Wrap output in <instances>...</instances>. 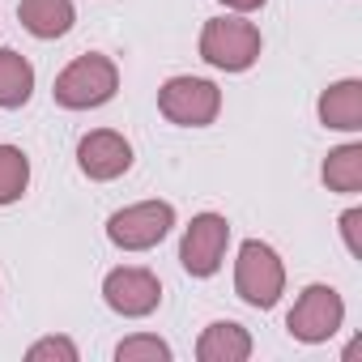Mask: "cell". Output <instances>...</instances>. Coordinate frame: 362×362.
<instances>
[{"label": "cell", "instance_id": "cell-9", "mask_svg": "<svg viewBox=\"0 0 362 362\" xmlns=\"http://www.w3.org/2000/svg\"><path fill=\"white\" fill-rule=\"evenodd\" d=\"M77 166L90 175V179H119L128 166H132V145L111 132V128H98L90 136H81L77 145Z\"/></svg>", "mask_w": 362, "mask_h": 362}, {"label": "cell", "instance_id": "cell-3", "mask_svg": "<svg viewBox=\"0 0 362 362\" xmlns=\"http://www.w3.org/2000/svg\"><path fill=\"white\" fill-rule=\"evenodd\" d=\"M235 290H239V298H243L247 307H260V311H269V307L281 298V290H286V269H281V260H277V252H273L269 243L247 239V243L239 247V260H235Z\"/></svg>", "mask_w": 362, "mask_h": 362}, {"label": "cell", "instance_id": "cell-5", "mask_svg": "<svg viewBox=\"0 0 362 362\" xmlns=\"http://www.w3.org/2000/svg\"><path fill=\"white\" fill-rule=\"evenodd\" d=\"M175 226V209L166 201H141V205H128L119 214H111L107 222V239L124 252H145L153 243H162Z\"/></svg>", "mask_w": 362, "mask_h": 362}, {"label": "cell", "instance_id": "cell-2", "mask_svg": "<svg viewBox=\"0 0 362 362\" xmlns=\"http://www.w3.org/2000/svg\"><path fill=\"white\" fill-rule=\"evenodd\" d=\"M201 60L226 73H243L260 60V30L243 18H214L201 30Z\"/></svg>", "mask_w": 362, "mask_h": 362}, {"label": "cell", "instance_id": "cell-12", "mask_svg": "<svg viewBox=\"0 0 362 362\" xmlns=\"http://www.w3.org/2000/svg\"><path fill=\"white\" fill-rule=\"evenodd\" d=\"M18 18L35 39H60L73 30V0H22Z\"/></svg>", "mask_w": 362, "mask_h": 362}, {"label": "cell", "instance_id": "cell-18", "mask_svg": "<svg viewBox=\"0 0 362 362\" xmlns=\"http://www.w3.org/2000/svg\"><path fill=\"white\" fill-rule=\"evenodd\" d=\"M341 235H345L349 256H362V209H345L341 214Z\"/></svg>", "mask_w": 362, "mask_h": 362}, {"label": "cell", "instance_id": "cell-4", "mask_svg": "<svg viewBox=\"0 0 362 362\" xmlns=\"http://www.w3.org/2000/svg\"><path fill=\"white\" fill-rule=\"evenodd\" d=\"M158 111L179 128H205L222 111V90L205 77H170L158 90Z\"/></svg>", "mask_w": 362, "mask_h": 362}, {"label": "cell", "instance_id": "cell-15", "mask_svg": "<svg viewBox=\"0 0 362 362\" xmlns=\"http://www.w3.org/2000/svg\"><path fill=\"white\" fill-rule=\"evenodd\" d=\"M30 184V162L18 145H0V205H13L22 201Z\"/></svg>", "mask_w": 362, "mask_h": 362}, {"label": "cell", "instance_id": "cell-16", "mask_svg": "<svg viewBox=\"0 0 362 362\" xmlns=\"http://www.w3.org/2000/svg\"><path fill=\"white\" fill-rule=\"evenodd\" d=\"M115 358L119 362H166L170 358V345L158 341V337H128V341H119Z\"/></svg>", "mask_w": 362, "mask_h": 362}, {"label": "cell", "instance_id": "cell-14", "mask_svg": "<svg viewBox=\"0 0 362 362\" xmlns=\"http://www.w3.org/2000/svg\"><path fill=\"white\" fill-rule=\"evenodd\" d=\"M324 184L341 197H354L362 188V145H341L324 158Z\"/></svg>", "mask_w": 362, "mask_h": 362}, {"label": "cell", "instance_id": "cell-13", "mask_svg": "<svg viewBox=\"0 0 362 362\" xmlns=\"http://www.w3.org/2000/svg\"><path fill=\"white\" fill-rule=\"evenodd\" d=\"M30 94H35V64L13 47H0V107L5 111L26 107Z\"/></svg>", "mask_w": 362, "mask_h": 362}, {"label": "cell", "instance_id": "cell-7", "mask_svg": "<svg viewBox=\"0 0 362 362\" xmlns=\"http://www.w3.org/2000/svg\"><path fill=\"white\" fill-rule=\"evenodd\" d=\"M226 243H230V222L222 214H197L192 226L184 230V243H179V260L192 277H214L222 269Z\"/></svg>", "mask_w": 362, "mask_h": 362}, {"label": "cell", "instance_id": "cell-8", "mask_svg": "<svg viewBox=\"0 0 362 362\" xmlns=\"http://www.w3.org/2000/svg\"><path fill=\"white\" fill-rule=\"evenodd\" d=\"M103 298H107L111 311H119V315H128V320H141V315L158 311L162 286H158V277H153L149 269H115V273H107V281H103Z\"/></svg>", "mask_w": 362, "mask_h": 362}, {"label": "cell", "instance_id": "cell-17", "mask_svg": "<svg viewBox=\"0 0 362 362\" xmlns=\"http://www.w3.org/2000/svg\"><path fill=\"white\" fill-rule=\"evenodd\" d=\"M26 358H30V362H47V358L77 362V345H73L69 337H43V341H35V345L26 349Z\"/></svg>", "mask_w": 362, "mask_h": 362}, {"label": "cell", "instance_id": "cell-6", "mask_svg": "<svg viewBox=\"0 0 362 362\" xmlns=\"http://www.w3.org/2000/svg\"><path fill=\"white\" fill-rule=\"evenodd\" d=\"M341 320H345V303H341V294H337L332 286H307V290H303V298L294 303V311H290L286 328H290V337H294V341L320 345V341L337 337Z\"/></svg>", "mask_w": 362, "mask_h": 362}, {"label": "cell", "instance_id": "cell-19", "mask_svg": "<svg viewBox=\"0 0 362 362\" xmlns=\"http://www.w3.org/2000/svg\"><path fill=\"white\" fill-rule=\"evenodd\" d=\"M226 9H235V13H252V9H260L264 0H222Z\"/></svg>", "mask_w": 362, "mask_h": 362}, {"label": "cell", "instance_id": "cell-1", "mask_svg": "<svg viewBox=\"0 0 362 362\" xmlns=\"http://www.w3.org/2000/svg\"><path fill=\"white\" fill-rule=\"evenodd\" d=\"M115 90H119V73H115V64H111L107 56H98V52L77 56V60L56 77V86H52L56 103L69 107V111L103 107V103L115 98Z\"/></svg>", "mask_w": 362, "mask_h": 362}, {"label": "cell", "instance_id": "cell-11", "mask_svg": "<svg viewBox=\"0 0 362 362\" xmlns=\"http://www.w3.org/2000/svg\"><path fill=\"white\" fill-rule=\"evenodd\" d=\"M252 354V337L247 328L230 324V320H218L201 332V345H197V358L201 362H243Z\"/></svg>", "mask_w": 362, "mask_h": 362}, {"label": "cell", "instance_id": "cell-10", "mask_svg": "<svg viewBox=\"0 0 362 362\" xmlns=\"http://www.w3.org/2000/svg\"><path fill=\"white\" fill-rule=\"evenodd\" d=\"M320 119L324 128H341V132H358L362 128V81H337L320 94Z\"/></svg>", "mask_w": 362, "mask_h": 362}]
</instances>
